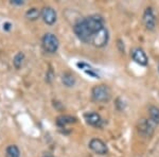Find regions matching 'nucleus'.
<instances>
[{
    "label": "nucleus",
    "instance_id": "f257e3e1",
    "mask_svg": "<svg viewBox=\"0 0 159 157\" xmlns=\"http://www.w3.org/2000/svg\"><path fill=\"white\" fill-rule=\"evenodd\" d=\"M105 28L104 18L100 15H90L85 18H81L74 24L73 31L82 42L91 44L92 38L101 30Z\"/></svg>",
    "mask_w": 159,
    "mask_h": 157
},
{
    "label": "nucleus",
    "instance_id": "f03ea898",
    "mask_svg": "<svg viewBox=\"0 0 159 157\" xmlns=\"http://www.w3.org/2000/svg\"><path fill=\"white\" fill-rule=\"evenodd\" d=\"M91 96L96 102L106 103L111 99V91L107 85H97L92 88Z\"/></svg>",
    "mask_w": 159,
    "mask_h": 157
},
{
    "label": "nucleus",
    "instance_id": "7ed1b4c3",
    "mask_svg": "<svg viewBox=\"0 0 159 157\" xmlns=\"http://www.w3.org/2000/svg\"><path fill=\"white\" fill-rule=\"evenodd\" d=\"M42 44L43 50L48 53H55L60 46L57 37L52 33H46L42 39Z\"/></svg>",
    "mask_w": 159,
    "mask_h": 157
},
{
    "label": "nucleus",
    "instance_id": "20e7f679",
    "mask_svg": "<svg viewBox=\"0 0 159 157\" xmlns=\"http://www.w3.org/2000/svg\"><path fill=\"white\" fill-rule=\"evenodd\" d=\"M137 127L140 135L144 136V137H151L155 131V123L151 119H141L138 122Z\"/></svg>",
    "mask_w": 159,
    "mask_h": 157
},
{
    "label": "nucleus",
    "instance_id": "39448f33",
    "mask_svg": "<svg viewBox=\"0 0 159 157\" xmlns=\"http://www.w3.org/2000/svg\"><path fill=\"white\" fill-rule=\"evenodd\" d=\"M89 148L92 152H94L98 155H106L107 152H108L106 143L99 138H92L90 142H89Z\"/></svg>",
    "mask_w": 159,
    "mask_h": 157
},
{
    "label": "nucleus",
    "instance_id": "423d86ee",
    "mask_svg": "<svg viewBox=\"0 0 159 157\" xmlns=\"http://www.w3.org/2000/svg\"><path fill=\"white\" fill-rule=\"evenodd\" d=\"M109 39V33L107 28L105 27L103 30H101L98 34H96V36L92 38L91 40V45H93L94 47H98V48H102L104 46L107 45Z\"/></svg>",
    "mask_w": 159,
    "mask_h": 157
},
{
    "label": "nucleus",
    "instance_id": "0eeeda50",
    "mask_svg": "<svg viewBox=\"0 0 159 157\" xmlns=\"http://www.w3.org/2000/svg\"><path fill=\"white\" fill-rule=\"evenodd\" d=\"M143 25L147 28V30L153 31L156 27V17L154 15V12L152 10V7H148L145 9L144 13H143Z\"/></svg>",
    "mask_w": 159,
    "mask_h": 157
},
{
    "label": "nucleus",
    "instance_id": "6e6552de",
    "mask_svg": "<svg viewBox=\"0 0 159 157\" xmlns=\"http://www.w3.org/2000/svg\"><path fill=\"white\" fill-rule=\"evenodd\" d=\"M42 18L43 21L47 25H53L56 21V18H57V15H56V12L53 7H43L42 10Z\"/></svg>",
    "mask_w": 159,
    "mask_h": 157
},
{
    "label": "nucleus",
    "instance_id": "1a4fd4ad",
    "mask_svg": "<svg viewBox=\"0 0 159 157\" xmlns=\"http://www.w3.org/2000/svg\"><path fill=\"white\" fill-rule=\"evenodd\" d=\"M84 118H85L86 122L89 125H91V127H102V125H103V119H102L101 116L98 113H94V112L86 113V114H84Z\"/></svg>",
    "mask_w": 159,
    "mask_h": 157
},
{
    "label": "nucleus",
    "instance_id": "9d476101",
    "mask_svg": "<svg viewBox=\"0 0 159 157\" xmlns=\"http://www.w3.org/2000/svg\"><path fill=\"white\" fill-rule=\"evenodd\" d=\"M132 58L136 63L139 64L141 66L148 65V56L145 52L140 48H136L132 51Z\"/></svg>",
    "mask_w": 159,
    "mask_h": 157
},
{
    "label": "nucleus",
    "instance_id": "9b49d317",
    "mask_svg": "<svg viewBox=\"0 0 159 157\" xmlns=\"http://www.w3.org/2000/svg\"><path fill=\"white\" fill-rule=\"evenodd\" d=\"M76 66H78L80 69H82L84 72H86L87 74H89V76H94V78H97V79L100 78L98 71H97L96 69L92 68L90 65H88V64L84 63V62H79V63H76Z\"/></svg>",
    "mask_w": 159,
    "mask_h": 157
},
{
    "label": "nucleus",
    "instance_id": "f8f14e48",
    "mask_svg": "<svg viewBox=\"0 0 159 157\" xmlns=\"http://www.w3.org/2000/svg\"><path fill=\"white\" fill-rule=\"evenodd\" d=\"M76 122V119L72 116H68V115H64V116H60V117L56 119V124L58 127H65L66 124H71V123Z\"/></svg>",
    "mask_w": 159,
    "mask_h": 157
},
{
    "label": "nucleus",
    "instance_id": "ddd939ff",
    "mask_svg": "<svg viewBox=\"0 0 159 157\" xmlns=\"http://www.w3.org/2000/svg\"><path fill=\"white\" fill-rule=\"evenodd\" d=\"M39 16H42V11H39L36 7H31V9H29L25 12V18L32 20V21L37 20L39 18Z\"/></svg>",
    "mask_w": 159,
    "mask_h": 157
},
{
    "label": "nucleus",
    "instance_id": "4468645a",
    "mask_svg": "<svg viewBox=\"0 0 159 157\" xmlns=\"http://www.w3.org/2000/svg\"><path fill=\"white\" fill-rule=\"evenodd\" d=\"M148 115H150V119L153 121L155 124L159 123V109L154 105L148 106Z\"/></svg>",
    "mask_w": 159,
    "mask_h": 157
},
{
    "label": "nucleus",
    "instance_id": "2eb2a0df",
    "mask_svg": "<svg viewBox=\"0 0 159 157\" xmlns=\"http://www.w3.org/2000/svg\"><path fill=\"white\" fill-rule=\"evenodd\" d=\"M61 82H63V84L65 85V86L72 87L74 86V84H75V79H74V76L71 73L66 72L61 76Z\"/></svg>",
    "mask_w": 159,
    "mask_h": 157
},
{
    "label": "nucleus",
    "instance_id": "dca6fc26",
    "mask_svg": "<svg viewBox=\"0 0 159 157\" xmlns=\"http://www.w3.org/2000/svg\"><path fill=\"white\" fill-rule=\"evenodd\" d=\"M6 157H20V151L15 145H9L6 149Z\"/></svg>",
    "mask_w": 159,
    "mask_h": 157
},
{
    "label": "nucleus",
    "instance_id": "f3484780",
    "mask_svg": "<svg viewBox=\"0 0 159 157\" xmlns=\"http://www.w3.org/2000/svg\"><path fill=\"white\" fill-rule=\"evenodd\" d=\"M25 61V54L22 52H18L15 54V56L13 58V64H14V67L16 69H19L20 67L22 66Z\"/></svg>",
    "mask_w": 159,
    "mask_h": 157
},
{
    "label": "nucleus",
    "instance_id": "a211bd4d",
    "mask_svg": "<svg viewBox=\"0 0 159 157\" xmlns=\"http://www.w3.org/2000/svg\"><path fill=\"white\" fill-rule=\"evenodd\" d=\"M52 80H53V72H52V70H49V72H48L47 76H46V81L51 82Z\"/></svg>",
    "mask_w": 159,
    "mask_h": 157
},
{
    "label": "nucleus",
    "instance_id": "6ab92c4d",
    "mask_svg": "<svg viewBox=\"0 0 159 157\" xmlns=\"http://www.w3.org/2000/svg\"><path fill=\"white\" fill-rule=\"evenodd\" d=\"M11 3L14 4V6H22L25 2L22 0H11Z\"/></svg>",
    "mask_w": 159,
    "mask_h": 157
},
{
    "label": "nucleus",
    "instance_id": "aec40b11",
    "mask_svg": "<svg viewBox=\"0 0 159 157\" xmlns=\"http://www.w3.org/2000/svg\"><path fill=\"white\" fill-rule=\"evenodd\" d=\"M11 28H12V25L10 24V22H4V24H3V30L10 31V30H11Z\"/></svg>",
    "mask_w": 159,
    "mask_h": 157
},
{
    "label": "nucleus",
    "instance_id": "412c9836",
    "mask_svg": "<svg viewBox=\"0 0 159 157\" xmlns=\"http://www.w3.org/2000/svg\"><path fill=\"white\" fill-rule=\"evenodd\" d=\"M43 157H52V156H43Z\"/></svg>",
    "mask_w": 159,
    "mask_h": 157
},
{
    "label": "nucleus",
    "instance_id": "4be33fe9",
    "mask_svg": "<svg viewBox=\"0 0 159 157\" xmlns=\"http://www.w3.org/2000/svg\"><path fill=\"white\" fill-rule=\"evenodd\" d=\"M158 71H159V66H158Z\"/></svg>",
    "mask_w": 159,
    "mask_h": 157
}]
</instances>
